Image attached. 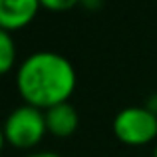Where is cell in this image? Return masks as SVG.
<instances>
[{
  "mask_svg": "<svg viewBox=\"0 0 157 157\" xmlns=\"http://www.w3.org/2000/svg\"><path fill=\"white\" fill-rule=\"evenodd\" d=\"M76 70L66 56L54 50L34 52L18 66L16 88L24 104L46 111L64 104L76 90Z\"/></svg>",
  "mask_w": 157,
  "mask_h": 157,
  "instance_id": "cell-1",
  "label": "cell"
},
{
  "mask_svg": "<svg viewBox=\"0 0 157 157\" xmlns=\"http://www.w3.org/2000/svg\"><path fill=\"white\" fill-rule=\"evenodd\" d=\"M2 133L8 145L16 147V149H30V147L38 145L48 133L44 109H38L28 104L12 109L4 121Z\"/></svg>",
  "mask_w": 157,
  "mask_h": 157,
  "instance_id": "cell-2",
  "label": "cell"
},
{
  "mask_svg": "<svg viewBox=\"0 0 157 157\" xmlns=\"http://www.w3.org/2000/svg\"><path fill=\"white\" fill-rule=\"evenodd\" d=\"M113 133L125 145H145L157 137V113L147 105L123 107L113 117Z\"/></svg>",
  "mask_w": 157,
  "mask_h": 157,
  "instance_id": "cell-3",
  "label": "cell"
},
{
  "mask_svg": "<svg viewBox=\"0 0 157 157\" xmlns=\"http://www.w3.org/2000/svg\"><path fill=\"white\" fill-rule=\"evenodd\" d=\"M40 8V0H0V30H22L36 18Z\"/></svg>",
  "mask_w": 157,
  "mask_h": 157,
  "instance_id": "cell-4",
  "label": "cell"
},
{
  "mask_svg": "<svg viewBox=\"0 0 157 157\" xmlns=\"http://www.w3.org/2000/svg\"><path fill=\"white\" fill-rule=\"evenodd\" d=\"M44 115H46L48 133L56 135V137H70V135L76 133L78 125H80L78 109L70 104V101H64V104L48 107V109L44 111Z\"/></svg>",
  "mask_w": 157,
  "mask_h": 157,
  "instance_id": "cell-5",
  "label": "cell"
},
{
  "mask_svg": "<svg viewBox=\"0 0 157 157\" xmlns=\"http://www.w3.org/2000/svg\"><path fill=\"white\" fill-rule=\"evenodd\" d=\"M16 62V42L12 38V32L0 30V72L8 74L14 68Z\"/></svg>",
  "mask_w": 157,
  "mask_h": 157,
  "instance_id": "cell-6",
  "label": "cell"
},
{
  "mask_svg": "<svg viewBox=\"0 0 157 157\" xmlns=\"http://www.w3.org/2000/svg\"><path fill=\"white\" fill-rule=\"evenodd\" d=\"M82 0H40L42 8H48V10H54V12H64V10H70L74 8L76 4H80Z\"/></svg>",
  "mask_w": 157,
  "mask_h": 157,
  "instance_id": "cell-7",
  "label": "cell"
},
{
  "mask_svg": "<svg viewBox=\"0 0 157 157\" xmlns=\"http://www.w3.org/2000/svg\"><path fill=\"white\" fill-rule=\"evenodd\" d=\"M26 157H62V155L54 153V151H36V153H30Z\"/></svg>",
  "mask_w": 157,
  "mask_h": 157,
  "instance_id": "cell-8",
  "label": "cell"
},
{
  "mask_svg": "<svg viewBox=\"0 0 157 157\" xmlns=\"http://www.w3.org/2000/svg\"><path fill=\"white\" fill-rule=\"evenodd\" d=\"M153 157H157V143H155V147H153Z\"/></svg>",
  "mask_w": 157,
  "mask_h": 157,
  "instance_id": "cell-9",
  "label": "cell"
}]
</instances>
